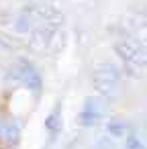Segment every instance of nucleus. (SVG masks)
I'll list each match as a JSON object with an SVG mask.
<instances>
[{
	"mask_svg": "<svg viewBox=\"0 0 147 149\" xmlns=\"http://www.w3.org/2000/svg\"><path fill=\"white\" fill-rule=\"evenodd\" d=\"M114 51L121 57L123 70L129 76H133V78L141 76V72L145 68V51H143L141 43H137L131 37H123V39H118L114 43Z\"/></svg>",
	"mask_w": 147,
	"mask_h": 149,
	"instance_id": "f257e3e1",
	"label": "nucleus"
},
{
	"mask_svg": "<svg viewBox=\"0 0 147 149\" xmlns=\"http://www.w3.org/2000/svg\"><path fill=\"white\" fill-rule=\"evenodd\" d=\"M92 82H94V88L100 96L104 98H110L118 92V84H121V70L114 65V63H100L96 65L94 70V76H92Z\"/></svg>",
	"mask_w": 147,
	"mask_h": 149,
	"instance_id": "f03ea898",
	"label": "nucleus"
},
{
	"mask_svg": "<svg viewBox=\"0 0 147 149\" xmlns=\"http://www.w3.org/2000/svg\"><path fill=\"white\" fill-rule=\"evenodd\" d=\"M8 78H10L15 84L25 86V88L31 90L33 94L41 92V74H39V70H37L29 59H19V61L10 68Z\"/></svg>",
	"mask_w": 147,
	"mask_h": 149,
	"instance_id": "7ed1b4c3",
	"label": "nucleus"
},
{
	"mask_svg": "<svg viewBox=\"0 0 147 149\" xmlns=\"http://www.w3.org/2000/svg\"><path fill=\"white\" fill-rule=\"evenodd\" d=\"M100 116H102V110L98 108V102H96L94 98H90V100L86 102L82 114H80V123H82L84 127H92V125H96V123L100 120Z\"/></svg>",
	"mask_w": 147,
	"mask_h": 149,
	"instance_id": "20e7f679",
	"label": "nucleus"
},
{
	"mask_svg": "<svg viewBox=\"0 0 147 149\" xmlns=\"http://www.w3.org/2000/svg\"><path fill=\"white\" fill-rule=\"evenodd\" d=\"M0 141L6 143L8 147H17L21 141V131L13 123H0Z\"/></svg>",
	"mask_w": 147,
	"mask_h": 149,
	"instance_id": "39448f33",
	"label": "nucleus"
},
{
	"mask_svg": "<svg viewBox=\"0 0 147 149\" xmlns=\"http://www.w3.org/2000/svg\"><path fill=\"white\" fill-rule=\"evenodd\" d=\"M47 131L51 135H57L61 131V108L59 106L49 114V118H47Z\"/></svg>",
	"mask_w": 147,
	"mask_h": 149,
	"instance_id": "423d86ee",
	"label": "nucleus"
},
{
	"mask_svg": "<svg viewBox=\"0 0 147 149\" xmlns=\"http://www.w3.org/2000/svg\"><path fill=\"white\" fill-rule=\"evenodd\" d=\"M125 149H145V147H143V141L137 135H129L127 141H125Z\"/></svg>",
	"mask_w": 147,
	"mask_h": 149,
	"instance_id": "0eeeda50",
	"label": "nucleus"
},
{
	"mask_svg": "<svg viewBox=\"0 0 147 149\" xmlns=\"http://www.w3.org/2000/svg\"><path fill=\"white\" fill-rule=\"evenodd\" d=\"M108 133H110L112 137H121V135H125V125H121V123H110V125H108Z\"/></svg>",
	"mask_w": 147,
	"mask_h": 149,
	"instance_id": "6e6552de",
	"label": "nucleus"
},
{
	"mask_svg": "<svg viewBox=\"0 0 147 149\" xmlns=\"http://www.w3.org/2000/svg\"><path fill=\"white\" fill-rule=\"evenodd\" d=\"M0 149H2V147H0Z\"/></svg>",
	"mask_w": 147,
	"mask_h": 149,
	"instance_id": "1a4fd4ad",
	"label": "nucleus"
}]
</instances>
